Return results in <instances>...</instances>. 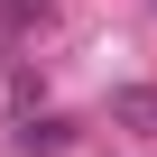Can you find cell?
I'll return each instance as SVG.
<instances>
[{"label": "cell", "mask_w": 157, "mask_h": 157, "mask_svg": "<svg viewBox=\"0 0 157 157\" xmlns=\"http://www.w3.org/2000/svg\"><path fill=\"white\" fill-rule=\"evenodd\" d=\"M19 148H28V157H56V148H65V120H28Z\"/></svg>", "instance_id": "obj_1"}]
</instances>
